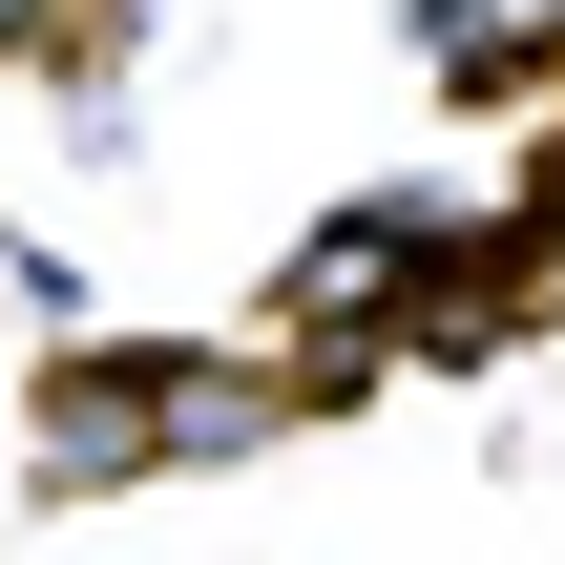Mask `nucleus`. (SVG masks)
Segmentation results:
<instances>
[{"mask_svg":"<svg viewBox=\"0 0 565 565\" xmlns=\"http://www.w3.org/2000/svg\"><path fill=\"white\" fill-rule=\"evenodd\" d=\"M42 21H105V0H0V42H42Z\"/></svg>","mask_w":565,"mask_h":565,"instance_id":"f257e3e1","label":"nucleus"}]
</instances>
